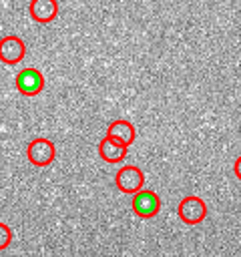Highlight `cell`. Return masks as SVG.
Segmentation results:
<instances>
[{
    "instance_id": "obj_1",
    "label": "cell",
    "mask_w": 241,
    "mask_h": 257,
    "mask_svg": "<svg viewBox=\"0 0 241 257\" xmlns=\"http://www.w3.org/2000/svg\"><path fill=\"white\" fill-rule=\"evenodd\" d=\"M131 207L137 217L141 219H153L161 211V197L151 189H141L133 195Z\"/></svg>"
},
{
    "instance_id": "obj_2",
    "label": "cell",
    "mask_w": 241,
    "mask_h": 257,
    "mask_svg": "<svg viewBox=\"0 0 241 257\" xmlns=\"http://www.w3.org/2000/svg\"><path fill=\"white\" fill-rule=\"evenodd\" d=\"M26 157L34 167H48L56 157V147L50 139H34L26 147Z\"/></svg>"
},
{
    "instance_id": "obj_3",
    "label": "cell",
    "mask_w": 241,
    "mask_h": 257,
    "mask_svg": "<svg viewBox=\"0 0 241 257\" xmlns=\"http://www.w3.org/2000/svg\"><path fill=\"white\" fill-rule=\"evenodd\" d=\"M179 219L187 225H199L205 217H207V205L201 197H195V195H189L185 197L181 203H179Z\"/></svg>"
},
{
    "instance_id": "obj_4",
    "label": "cell",
    "mask_w": 241,
    "mask_h": 257,
    "mask_svg": "<svg viewBox=\"0 0 241 257\" xmlns=\"http://www.w3.org/2000/svg\"><path fill=\"white\" fill-rule=\"evenodd\" d=\"M114 183L118 187V191L127 193V195H135L137 191L143 189L145 185V175L139 167L135 165H127L123 169H118V173L114 175Z\"/></svg>"
},
{
    "instance_id": "obj_5",
    "label": "cell",
    "mask_w": 241,
    "mask_h": 257,
    "mask_svg": "<svg viewBox=\"0 0 241 257\" xmlns=\"http://www.w3.org/2000/svg\"><path fill=\"white\" fill-rule=\"evenodd\" d=\"M16 88L24 96H36L44 88V76L38 68H24L16 74Z\"/></svg>"
},
{
    "instance_id": "obj_6",
    "label": "cell",
    "mask_w": 241,
    "mask_h": 257,
    "mask_svg": "<svg viewBox=\"0 0 241 257\" xmlns=\"http://www.w3.org/2000/svg\"><path fill=\"white\" fill-rule=\"evenodd\" d=\"M26 56L24 40L18 36H4L0 38V60L4 64H18Z\"/></svg>"
},
{
    "instance_id": "obj_7",
    "label": "cell",
    "mask_w": 241,
    "mask_h": 257,
    "mask_svg": "<svg viewBox=\"0 0 241 257\" xmlns=\"http://www.w3.org/2000/svg\"><path fill=\"white\" fill-rule=\"evenodd\" d=\"M28 12H30L32 20H36L40 24H48L58 14V2L56 0H30Z\"/></svg>"
},
{
    "instance_id": "obj_8",
    "label": "cell",
    "mask_w": 241,
    "mask_h": 257,
    "mask_svg": "<svg viewBox=\"0 0 241 257\" xmlns=\"http://www.w3.org/2000/svg\"><path fill=\"white\" fill-rule=\"evenodd\" d=\"M106 137H110V139L123 143L125 147H131L133 141H135V137H137V133H135L133 122H129V120H125V118H118V120H112V122L108 124Z\"/></svg>"
},
{
    "instance_id": "obj_9",
    "label": "cell",
    "mask_w": 241,
    "mask_h": 257,
    "mask_svg": "<svg viewBox=\"0 0 241 257\" xmlns=\"http://www.w3.org/2000/svg\"><path fill=\"white\" fill-rule=\"evenodd\" d=\"M127 149L123 143L110 139V137H104L100 143H98V155L102 161L106 163H120L125 157H127Z\"/></svg>"
},
{
    "instance_id": "obj_10",
    "label": "cell",
    "mask_w": 241,
    "mask_h": 257,
    "mask_svg": "<svg viewBox=\"0 0 241 257\" xmlns=\"http://www.w3.org/2000/svg\"><path fill=\"white\" fill-rule=\"evenodd\" d=\"M12 243V229L0 221V251L8 249V245Z\"/></svg>"
},
{
    "instance_id": "obj_11",
    "label": "cell",
    "mask_w": 241,
    "mask_h": 257,
    "mask_svg": "<svg viewBox=\"0 0 241 257\" xmlns=\"http://www.w3.org/2000/svg\"><path fill=\"white\" fill-rule=\"evenodd\" d=\"M233 171H235V177L241 181V157L235 159V165H233Z\"/></svg>"
}]
</instances>
